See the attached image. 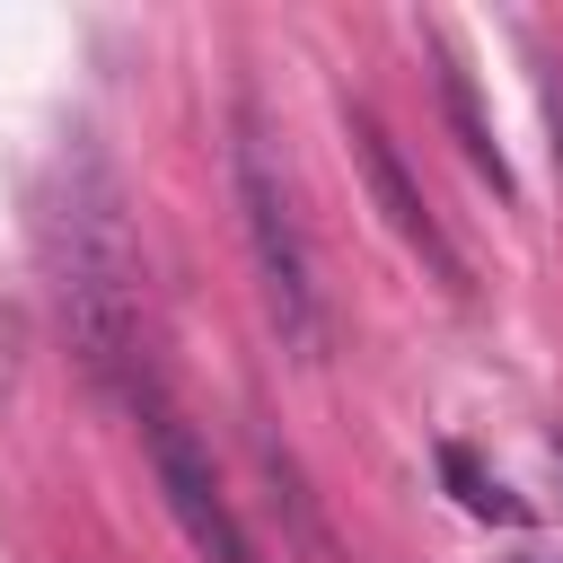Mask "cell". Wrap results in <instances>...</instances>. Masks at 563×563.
<instances>
[{
	"label": "cell",
	"mask_w": 563,
	"mask_h": 563,
	"mask_svg": "<svg viewBox=\"0 0 563 563\" xmlns=\"http://www.w3.org/2000/svg\"><path fill=\"white\" fill-rule=\"evenodd\" d=\"M35 246H44V273H53V299H62V325L79 343V361L141 413L158 405L150 396V361H141V264H132V238H123V202H114V176L70 150L35 202Z\"/></svg>",
	"instance_id": "6da1fadb"
},
{
	"label": "cell",
	"mask_w": 563,
	"mask_h": 563,
	"mask_svg": "<svg viewBox=\"0 0 563 563\" xmlns=\"http://www.w3.org/2000/svg\"><path fill=\"white\" fill-rule=\"evenodd\" d=\"M440 475H449V493L475 510V519H501V528H528V501L501 484V475H484L466 449H440Z\"/></svg>",
	"instance_id": "5b68a950"
},
{
	"label": "cell",
	"mask_w": 563,
	"mask_h": 563,
	"mask_svg": "<svg viewBox=\"0 0 563 563\" xmlns=\"http://www.w3.org/2000/svg\"><path fill=\"white\" fill-rule=\"evenodd\" d=\"M229 176H238V211H246V246H255L264 308H273V325H282L290 352H317V282H308V246H299V220H290V194H282V167H273L255 114H238Z\"/></svg>",
	"instance_id": "7a4b0ae2"
},
{
	"label": "cell",
	"mask_w": 563,
	"mask_h": 563,
	"mask_svg": "<svg viewBox=\"0 0 563 563\" xmlns=\"http://www.w3.org/2000/svg\"><path fill=\"white\" fill-rule=\"evenodd\" d=\"M440 97H449V123H457V141H466V158L493 176V185H510L501 176V150H493V132H484V114H475V88H466V70H457V53H440Z\"/></svg>",
	"instance_id": "8992f818"
},
{
	"label": "cell",
	"mask_w": 563,
	"mask_h": 563,
	"mask_svg": "<svg viewBox=\"0 0 563 563\" xmlns=\"http://www.w3.org/2000/svg\"><path fill=\"white\" fill-rule=\"evenodd\" d=\"M352 158H361V176H369V194H378V211H387V229H396V238H405V246H413V255H422V264H431V273H440V282L457 290V282H466V264H457V246L440 238V220L422 211V194H413V176H405V158L387 150V132H378L369 114H352Z\"/></svg>",
	"instance_id": "277c9868"
},
{
	"label": "cell",
	"mask_w": 563,
	"mask_h": 563,
	"mask_svg": "<svg viewBox=\"0 0 563 563\" xmlns=\"http://www.w3.org/2000/svg\"><path fill=\"white\" fill-rule=\"evenodd\" d=\"M554 457H563V431H554Z\"/></svg>",
	"instance_id": "52a82bcc"
},
{
	"label": "cell",
	"mask_w": 563,
	"mask_h": 563,
	"mask_svg": "<svg viewBox=\"0 0 563 563\" xmlns=\"http://www.w3.org/2000/svg\"><path fill=\"white\" fill-rule=\"evenodd\" d=\"M141 440H150V466H158V493H167V510H176V528L194 537V554L202 563H255V545H246V528H238V510L220 501V475H211V457H202V440L167 413V405H141Z\"/></svg>",
	"instance_id": "3957f363"
}]
</instances>
